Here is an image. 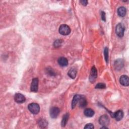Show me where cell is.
<instances>
[{
  "mask_svg": "<svg viewBox=\"0 0 129 129\" xmlns=\"http://www.w3.org/2000/svg\"><path fill=\"white\" fill-rule=\"evenodd\" d=\"M28 108L29 110L34 114H38L40 111L39 105L37 103H30L28 106Z\"/></svg>",
  "mask_w": 129,
  "mask_h": 129,
  "instance_id": "1",
  "label": "cell"
},
{
  "mask_svg": "<svg viewBox=\"0 0 129 129\" xmlns=\"http://www.w3.org/2000/svg\"><path fill=\"white\" fill-rule=\"evenodd\" d=\"M59 32L63 35H68L71 32L70 27L66 24H62L59 28Z\"/></svg>",
  "mask_w": 129,
  "mask_h": 129,
  "instance_id": "2",
  "label": "cell"
},
{
  "mask_svg": "<svg viewBox=\"0 0 129 129\" xmlns=\"http://www.w3.org/2000/svg\"><path fill=\"white\" fill-rule=\"evenodd\" d=\"M124 30H125L124 27L122 25V24H121V23L118 24L116 25V28H115V32H116V33L117 35L119 37H123V36L124 35Z\"/></svg>",
  "mask_w": 129,
  "mask_h": 129,
  "instance_id": "3",
  "label": "cell"
},
{
  "mask_svg": "<svg viewBox=\"0 0 129 129\" xmlns=\"http://www.w3.org/2000/svg\"><path fill=\"white\" fill-rule=\"evenodd\" d=\"M97 77V71L96 68L93 66L91 70L90 74L89 76V81L91 83H93Z\"/></svg>",
  "mask_w": 129,
  "mask_h": 129,
  "instance_id": "4",
  "label": "cell"
},
{
  "mask_svg": "<svg viewBox=\"0 0 129 129\" xmlns=\"http://www.w3.org/2000/svg\"><path fill=\"white\" fill-rule=\"evenodd\" d=\"M99 123L103 126H106L108 125L109 123V118L108 116L106 114L101 116L99 119Z\"/></svg>",
  "mask_w": 129,
  "mask_h": 129,
  "instance_id": "5",
  "label": "cell"
},
{
  "mask_svg": "<svg viewBox=\"0 0 129 129\" xmlns=\"http://www.w3.org/2000/svg\"><path fill=\"white\" fill-rule=\"evenodd\" d=\"M38 82L39 80L38 78H34L31 82V91L34 92H36L38 89Z\"/></svg>",
  "mask_w": 129,
  "mask_h": 129,
  "instance_id": "6",
  "label": "cell"
},
{
  "mask_svg": "<svg viewBox=\"0 0 129 129\" xmlns=\"http://www.w3.org/2000/svg\"><path fill=\"white\" fill-rule=\"evenodd\" d=\"M15 101L18 103H22L26 100L25 96L21 93H16L14 96Z\"/></svg>",
  "mask_w": 129,
  "mask_h": 129,
  "instance_id": "7",
  "label": "cell"
},
{
  "mask_svg": "<svg viewBox=\"0 0 129 129\" xmlns=\"http://www.w3.org/2000/svg\"><path fill=\"white\" fill-rule=\"evenodd\" d=\"M60 109L58 107H53L50 109V115L53 118H57L60 113Z\"/></svg>",
  "mask_w": 129,
  "mask_h": 129,
  "instance_id": "8",
  "label": "cell"
},
{
  "mask_svg": "<svg viewBox=\"0 0 129 129\" xmlns=\"http://www.w3.org/2000/svg\"><path fill=\"white\" fill-rule=\"evenodd\" d=\"M120 83L124 86H128L129 85V79L126 75H122L119 78Z\"/></svg>",
  "mask_w": 129,
  "mask_h": 129,
  "instance_id": "9",
  "label": "cell"
},
{
  "mask_svg": "<svg viewBox=\"0 0 129 129\" xmlns=\"http://www.w3.org/2000/svg\"><path fill=\"white\" fill-rule=\"evenodd\" d=\"M123 112L122 110H119L112 114V117L115 118L117 121L121 120L123 117Z\"/></svg>",
  "mask_w": 129,
  "mask_h": 129,
  "instance_id": "10",
  "label": "cell"
},
{
  "mask_svg": "<svg viewBox=\"0 0 129 129\" xmlns=\"http://www.w3.org/2000/svg\"><path fill=\"white\" fill-rule=\"evenodd\" d=\"M123 64V61L121 59H118L114 63V67L116 70H119L122 69Z\"/></svg>",
  "mask_w": 129,
  "mask_h": 129,
  "instance_id": "11",
  "label": "cell"
},
{
  "mask_svg": "<svg viewBox=\"0 0 129 129\" xmlns=\"http://www.w3.org/2000/svg\"><path fill=\"white\" fill-rule=\"evenodd\" d=\"M81 97V95H79V94H76L74 96L73 100H72V109H74L75 107L77 104L78 103Z\"/></svg>",
  "mask_w": 129,
  "mask_h": 129,
  "instance_id": "12",
  "label": "cell"
},
{
  "mask_svg": "<svg viewBox=\"0 0 129 129\" xmlns=\"http://www.w3.org/2000/svg\"><path fill=\"white\" fill-rule=\"evenodd\" d=\"M58 63L62 67H66L68 64V60L64 57H61L58 59Z\"/></svg>",
  "mask_w": 129,
  "mask_h": 129,
  "instance_id": "13",
  "label": "cell"
},
{
  "mask_svg": "<svg viewBox=\"0 0 129 129\" xmlns=\"http://www.w3.org/2000/svg\"><path fill=\"white\" fill-rule=\"evenodd\" d=\"M84 113L85 114V116H86L87 117H92L94 115V111L91 109V108H87L85 109L84 111Z\"/></svg>",
  "mask_w": 129,
  "mask_h": 129,
  "instance_id": "14",
  "label": "cell"
},
{
  "mask_svg": "<svg viewBox=\"0 0 129 129\" xmlns=\"http://www.w3.org/2000/svg\"><path fill=\"white\" fill-rule=\"evenodd\" d=\"M126 9L124 7H120L117 10L118 15L121 17H123L126 15Z\"/></svg>",
  "mask_w": 129,
  "mask_h": 129,
  "instance_id": "15",
  "label": "cell"
},
{
  "mask_svg": "<svg viewBox=\"0 0 129 129\" xmlns=\"http://www.w3.org/2000/svg\"><path fill=\"white\" fill-rule=\"evenodd\" d=\"M68 76L72 79H75L77 75V70L75 69L71 68L68 73Z\"/></svg>",
  "mask_w": 129,
  "mask_h": 129,
  "instance_id": "16",
  "label": "cell"
},
{
  "mask_svg": "<svg viewBox=\"0 0 129 129\" xmlns=\"http://www.w3.org/2000/svg\"><path fill=\"white\" fill-rule=\"evenodd\" d=\"M38 125L41 128H45L48 125V122L47 120L41 118L38 121Z\"/></svg>",
  "mask_w": 129,
  "mask_h": 129,
  "instance_id": "17",
  "label": "cell"
},
{
  "mask_svg": "<svg viewBox=\"0 0 129 129\" xmlns=\"http://www.w3.org/2000/svg\"><path fill=\"white\" fill-rule=\"evenodd\" d=\"M69 113H67L64 115V116L62 118V122H61V125L62 126H66V125L68 122V120L69 119Z\"/></svg>",
  "mask_w": 129,
  "mask_h": 129,
  "instance_id": "18",
  "label": "cell"
},
{
  "mask_svg": "<svg viewBox=\"0 0 129 129\" xmlns=\"http://www.w3.org/2000/svg\"><path fill=\"white\" fill-rule=\"evenodd\" d=\"M79 106L81 107H84L85 106H86L87 105V101L86 100L84 97H82L81 96L79 101Z\"/></svg>",
  "mask_w": 129,
  "mask_h": 129,
  "instance_id": "19",
  "label": "cell"
},
{
  "mask_svg": "<svg viewBox=\"0 0 129 129\" xmlns=\"http://www.w3.org/2000/svg\"><path fill=\"white\" fill-rule=\"evenodd\" d=\"M104 58L106 62L108 63V49L107 48H105L104 50Z\"/></svg>",
  "mask_w": 129,
  "mask_h": 129,
  "instance_id": "20",
  "label": "cell"
},
{
  "mask_svg": "<svg viewBox=\"0 0 129 129\" xmlns=\"http://www.w3.org/2000/svg\"><path fill=\"white\" fill-rule=\"evenodd\" d=\"M106 87V85L105 84L99 83H98L95 86V88L96 89H104Z\"/></svg>",
  "mask_w": 129,
  "mask_h": 129,
  "instance_id": "21",
  "label": "cell"
},
{
  "mask_svg": "<svg viewBox=\"0 0 129 129\" xmlns=\"http://www.w3.org/2000/svg\"><path fill=\"white\" fill-rule=\"evenodd\" d=\"M62 40H57L55 43H54V46L55 48H59L60 47L61 45H62Z\"/></svg>",
  "mask_w": 129,
  "mask_h": 129,
  "instance_id": "22",
  "label": "cell"
},
{
  "mask_svg": "<svg viewBox=\"0 0 129 129\" xmlns=\"http://www.w3.org/2000/svg\"><path fill=\"white\" fill-rule=\"evenodd\" d=\"M94 128V126L93 124L92 123H88L84 126V128L92 129V128Z\"/></svg>",
  "mask_w": 129,
  "mask_h": 129,
  "instance_id": "23",
  "label": "cell"
},
{
  "mask_svg": "<svg viewBox=\"0 0 129 129\" xmlns=\"http://www.w3.org/2000/svg\"><path fill=\"white\" fill-rule=\"evenodd\" d=\"M80 3L84 6H87V4H88V1H86V0H82V1H80Z\"/></svg>",
  "mask_w": 129,
  "mask_h": 129,
  "instance_id": "24",
  "label": "cell"
},
{
  "mask_svg": "<svg viewBox=\"0 0 129 129\" xmlns=\"http://www.w3.org/2000/svg\"><path fill=\"white\" fill-rule=\"evenodd\" d=\"M101 19L103 21H106V17H105V13L104 12H101Z\"/></svg>",
  "mask_w": 129,
  "mask_h": 129,
  "instance_id": "25",
  "label": "cell"
}]
</instances>
